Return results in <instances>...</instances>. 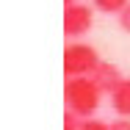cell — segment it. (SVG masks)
Wrapping results in <instances>:
<instances>
[{
    "instance_id": "3957f363",
    "label": "cell",
    "mask_w": 130,
    "mask_h": 130,
    "mask_svg": "<svg viewBox=\"0 0 130 130\" xmlns=\"http://www.w3.org/2000/svg\"><path fill=\"white\" fill-rule=\"evenodd\" d=\"M94 25V11L83 3H75V6H67L64 8V33L69 39H80L86 36Z\"/></svg>"
},
{
    "instance_id": "7a4b0ae2",
    "label": "cell",
    "mask_w": 130,
    "mask_h": 130,
    "mask_svg": "<svg viewBox=\"0 0 130 130\" xmlns=\"http://www.w3.org/2000/svg\"><path fill=\"white\" fill-rule=\"evenodd\" d=\"M100 53L94 50L91 44L83 42H72L64 50V75L67 78H91L94 69L100 67Z\"/></svg>"
},
{
    "instance_id": "8fae6325",
    "label": "cell",
    "mask_w": 130,
    "mask_h": 130,
    "mask_svg": "<svg viewBox=\"0 0 130 130\" xmlns=\"http://www.w3.org/2000/svg\"><path fill=\"white\" fill-rule=\"evenodd\" d=\"M64 3H67V6H75V0H64Z\"/></svg>"
},
{
    "instance_id": "5b68a950",
    "label": "cell",
    "mask_w": 130,
    "mask_h": 130,
    "mask_svg": "<svg viewBox=\"0 0 130 130\" xmlns=\"http://www.w3.org/2000/svg\"><path fill=\"white\" fill-rule=\"evenodd\" d=\"M111 108L119 113V119H130V78H125L111 94Z\"/></svg>"
},
{
    "instance_id": "277c9868",
    "label": "cell",
    "mask_w": 130,
    "mask_h": 130,
    "mask_svg": "<svg viewBox=\"0 0 130 130\" xmlns=\"http://www.w3.org/2000/svg\"><path fill=\"white\" fill-rule=\"evenodd\" d=\"M91 80L100 86V91H108V94H113V89L122 83V72H119V67L116 64H111V61H100V67L94 69V75Z\"/></svg>"
},
{
    "instance_id": "6da1fadb",
    "label": "cell",
    "mask_w": 130,
    "mask_h": 130,
    "mask_svg": "<svg viewBox=\"0 0 130 130\" xmlns=\"http://www.w3.org/2000/svg\"><path fill=\"white\" fill-rule=\"evenodd\" d=\"M100 86L91 78H67L64 83V103L67 111L75 113L78 119H94L97 108H100Z\"/></svg>"
},
{
    "instance_id": "30bf717a",
    "label": "cell",
    "mask_w": 130,
    "mask_h": 130,
    "mask_svg": "<svg viewBox=\"0 0 130 130\" xmlns=\"http://www.w3.org/2000/svg\"><path fill=\"white\" fill-rule=\"evenodd\" d=\"M111 130H130V119H116V122H111Z\"/></svg>"
},
{
    "instance_id": "ba28073f",
    "label": "cell",
    "mask_w": 130,
    "mask_h": 130,
    "mask_svg": "<svg viewBox=\"0 0 130 130\" xmlns=\"http://www.w3.org/2000/svg\"><path fill=\"white\" fill-rule=\"evenodd\" d=\"M80 122H83V119H78L75 113L67 111V116H64V130H80Z\"/></svg>"
},
{
    "instance_id": "9c48e42d",
    "label": "cell",
    "mask_w": 130,
    "mask_h": 130,
    "mask_svg": "<svg viewBox=\"0 0 130 130\" xmlns=\"http://www.w3.org/2000/svg\"><path fill=\"white\" fill-rule=\"evenodd\" d=\"M119 28H122L125 33H130V6L122 11V14H119Z\"/></svg>"
},
{
    "instance_id": "52a82bcc",
    "label": "cell",
    "mask_w": 130,
    "mask_h": 130,
    "mask_svg": "<svg viewBox=\"0 0 130 130\" xmlns=\"http://www.w3.org/2000/svg\"><path fill=\"white\" fill-rule=\"evenodd\" d=\"M80 130H111V125H105L100 119H83L80 122Z\"/></svg>"
},
{
    "instance_id": "8992f818",
    "label": "cell",
    "mask_w": 130,
    "mask_h": 130,
    "mask_svg": "<svg viewBox=\"0 0 130 130\" xmlns=\"http://www.w3.org/2000/svg\"><path fill=\"white\" fill-rule=\"evenodd\" d=\"M130 6V0H94V8L103 11V14H122L125 8Z\"/></svg>"
}]
</instances>
